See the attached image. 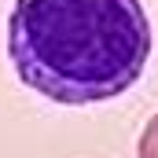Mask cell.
<instances>
[{
  "instance_id": "6da1fadb",
  "label": "cell",
  "mask_w": 158,
  "mask_h": 158,
  "mask_svg": "<svg viewBox=\"0 0 158 158\" xmlns=\"http://www.w3.org/2000/svg\"><path fill=\"white\" fill-rule=\"evenodd\" d=\"M7 52L33 92L85 107L132 88L151 55L140 0H15Z\"/></svg>"
},
{
  "instance_id": "7a4b0ae2",
  "label": "cell",
  "mask_w": 158,
  "mask_h": 158,
  "mask_svg": "<svg viewBox=\"0 0 158 158\" xmlns=\"http://www.w3.org/2000/svg\"><path fill=\"white\" fill-rule=\"evenodd\" d=\"M140 158H158V114L147 121V129L140 136Z\"/></svg>"
}]
</instances>
